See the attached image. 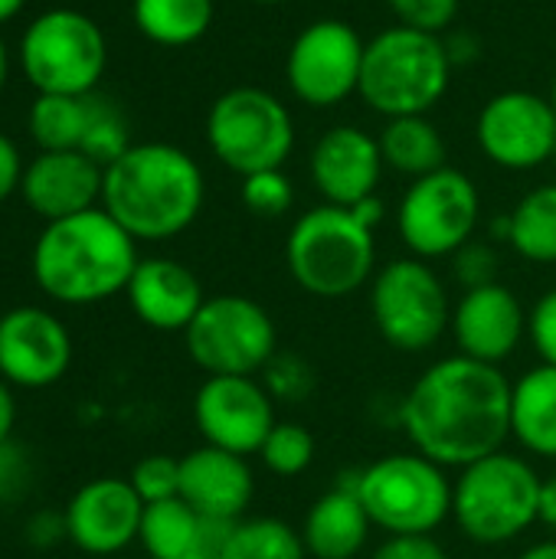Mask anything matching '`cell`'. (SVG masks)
<instances>
[{"instance_id":"obj_43","label":"cell","mask_w":556,"mask_h":559,"mask_svg":"<svg viewBox=\"0 0 556 559\" xmlns=\"http://www.w3.org/2000/svg\"><path fill=\"white\" fill-rule=\"evenodd\" d=\"M537 524H544L547 531L556 534V475L544 478V485H541V514H537Z\"/></svg>"},{"instance_id":"obj_45","label":"cell","mask_w":556,"mask_h":559,"mask_svg":"<svg viewBox=\"0 0 556 559\" xmlns=\"http://www.w3.org/2000/svg\"><path fill=\"white\" fill-rule=\"evenodd\" d=\"M518 559H556V540H544V544H534L528 547Z\"/></svg>"},{"instance_id":"obj_22","label":"cell","mask_w":556,"mask_h":559,"mask_svg":"<svg viewBox=\"0 0 556 559\" xmlns=\"http://www.w3.org/2000/svg\"><path fill=\"white\" fill-rule=\"evenodd\" d=\"M131 311L154 331H187L206 295L200 278L174 259H141L128 288Z\"/></svg>"},{"instance_id":"obj_17","label":"cell","mask_w":556,"mask_h":559,"mask_svg":"<svg viewBox=\"0 0 556 559\" xmlns=\"http://www.w3.org/2000/svg\"><path fill=\"white\" fill-rule=\"evenodd\" d=\"M383 167L380 141L357 124L328 128L308 154L311 183L331 206H357L374 197Z\"/></svg>"},{"instance_id":"obj_14","label":"cell","mask_w":556,"mask_h":559,"mask_svg":"<svg viewBox=\"0 0 556 559\" xmlns=\"http://www.w3.org/2000/svg\"><path fill=\"white\" fill-rule=\"evenodd\" d=\"M482 154L505 170H534L554 160L556 111L551 98L524 88L498 92L475 121Z\"/></svg>"},{"instance_id":"obj_27","label":"cell","mask_w":556,"mask_h":559,"mask_svg":"<svg viewBox=\"0 0 556 559\" xmlns=\"http://www.w3.org/2000/svg\"><path fill=\"white\" fill-rule=\"evenodd\" d=\"M213 0H134V26L157 46H190L213 26Z\"/></svg>"},{"instance_id":"obj_47","label":"cell","mask_w":556,"mask_h":559,"mask_svg":"<svg viewBox=\"0 0 556 559\" xmlns=\"http://www.w3.org/2000/svg\"><path fill=\"white\" fill-rule=\"evenodd\" d=\"M7 72H10V56H7L3 39H0V88H3V82H7Z\"/></svg>"},{"instance_id":"obj_9","label":"cell","mask_w":556,"mask_h":559,"mask_svg":"<svg viewBox=\"0 0 556 559\" xmlns=\"http://www.w3.org/2000/svg\"><path fill=\"white\" fill-rule=\"evenodd\" d=\"M108 62L102 26L79 10L36 16L20 43V66L39 95H92Z\"/></svg>"},{"instance_id":"obj_32","label":"cell","mask_w":556,"mask_h":559,"mask_svg":"<svg viewBox=\"0 0 556 559\" xmlns=\"http://www.w3.org/2000/svg\"><path fill=\"white\" fill-rule=\"evenodd\" d=\"M246 210L259 219H279L292 210L295 203V187L285 177V170H259L242 177V190H239Z\"/></svg>"},{"instance_id":"obj_3","label":"cell","mask_w":556,"mask_h":559,"mask_svg":"<svg viewBox=\"0 0 556 559\" xmlns=\"http://www.w3.org/2000/svg\"><path fill=\"white\" fill-rule=\"evenodd\" d=\"M134 242L105 206L46 223L33 249V278L62 305L105 301L128 288L141 262Z\"/></svg>"},{"instance_id":"obj_42","label":"cell","mask_w":556,"mask_h":559,"mask_svg":"<svg viewBox=\"0 0 556 559\" xmlns=\"http://www.w3.org/2000/svg\"><path fill=\"white\" fill-rule=\"evenodd\" d=\"M347 210H354V216L364 223V226H370L374 233H377V226L383 223V216H387V206H383V200L374 193V197H367V200H360L357 206H347Z\"/></svg>"},{"instance_id":"obj_6","label":"cell","mask_w":556,"mask_h":559,"mask_svg":"<svg viewBox=\"0 0 556 559\" xmlns=\"http://www.w3.org/2000/svg\"><path fill=\"white\" fill-rule=\"evenodd\" d=\"M541 485L544 478L524 459L495 452L459 472L452 485V521L482 547L511 544L537 524Z\"/></svg>"},{"instance_id":"obj_4","label":"cell","mask_w":556,"mask_h":559,"mask_svg":"<svg viewBox=\"0 0 556 559\" xmlns=\"http://www.w3.org/2000/svg\"><path fill=\"white\" fill-rule=\"evenodd\" d=\"M449 82L446 39L397 23L367 43L357 95L383 118L429 115L449 92Z\"/></svg>"},{"instance_id":"obj_8","label":"cell","mask_w":556,"mask_h":559,"mask_svg":"<svg viewBox=\"0 0 556 559\" xmlns=\"http://www.w3.org/2000/svg\"><path fill=\"white\" fill-rule=\"evenodd\" d=\"M206 144L239 177L279 170L295 147V118L279 95L259 85H236L210 105Z\"/></svg>"},{"instance_id":"obj_39","label":"cell","mask_w":556,"mask_h":559,"mask_svg":"<svg viewBox=\"0 0 556 559\" xmlns=\"http://www.w3.org/2000/svg\"><path fill=\"white\" fill-rule=\"evenodd\" d=\"M370 559H449L433 537H387Z\"/></svg>"},{"instance_id":"obj_46","label":"cell","mask_w":556,"mask_h":559,"mask_svg":"<svg viewBox=\"0 0 556 559\" xmlns=\"http://www.w3.org/2000/svg\"><path fill=\"white\" fill-rule=\"evenodd\" d=\"M23 3H26V0H0V23L13 20V16L23 10Z\"/></svg>"},{"instance_id":"obj_38","label":"cell","mask_w":556,"mask_h":559,"mask_svg":"<svg viewBox=\"0 0 556 559\" xmlns=\"http://www.w3.org/2000/svg\"><path fill=\"white\" fill-rule=\"evenodd\" d=\"M528 337L541 354V364L556 367V288L544 292L528 314Z\"/></svg>"},{"instance_id":"obj_16","label":"cell","mask_w":556,"mask_h":559,"mask_svg":"<svg viewBox=\"0 0 556 559\" xmlns=\"http://www.w3.org/2000/svg\"><path fill=\"white\" fill-rule=\"evenodd\" d=\"M72 337L62 321L43 308H13L0 318V377L10 386L39 390L66 377Z\"/></svg>"},{"instance_id":"obj_50","label":"cell","mask_w":556,"mask_h":559,"mask_svg":"<svg viewBox=\"0 0 556 559\" xmlns=\"http://www.w3.org/2000/svg\"><path fill=\"white\" fill-rule=\"evenodd\" d=\"M554 164H556V151H554Z\"/></svg>"},{"instance_id":"obj_10","label":"cell","mask_w":556,"mask_h":559,"mask_svg":"<svg viewBox=\"0 0 556 559\" xmlns=\"http://www.w3.org/2000/svg\"><path fill=\"white\" fill-rule=\"evenodd\" d=\"M370 314L380 337L403 354L436 347L452 324L442 278L416 255L393 259L370 278Z\"/></svg>"},{"instance_id":"obj_12","label":"cell","mask_w":556,"mask_h":559,"mask_svg":"<svg viewBox=\"0 0 556 559\" xmlns=\"http://www.w3.org/2000/svg\"><path fill=\"white\" fill-rule=\"evenodd\" d=\"M482 197L475 180L459 167H442L410 183L397 210V229L416 259L456 255L475 239Z\"/></svg>"},{"instance_id":"obj_34","label":"cell","mask_w":556,"mask_h":559,"mask_svg":"<svg viewBox=\"0 0 556 559\" xmlns=\"http://www.w3.org/2000/svg\"><path fill=\"white\" fill-rule=\"evenodd\" d=\"M131 488L138 491V498L144 504H157V501H170L180 498V459L170 455H147L134 465L131 472Z\"/></svg>"},{"instance_id":"obj_35","label":"cell","mask_w":556,"mask_h":559,"mask_svg":"<svg viewBox=\"0 0 556 559\" xmlns=\"http://www.w3.org/2000/svg\"><path fill=\"white\" fill-rule=\"evenodd\" d=\"M128 147H131V141H128V128H125L121 111H118L108 98H102L98 118H95V124H92L85 144H82V154H88L95 164L108 167V164H115Z\"/></svg>"},{"instance_id":"obj_41","label":"cell","mask_w":556,"mask_h":559,"mask_svg":"<svg viewBox=\"0 0 556 559\" xmlns=\"http://www.w3.org/2000/svg\"><path fill=\"white\" fill-rule=\"evenodd\" d=\"M23 183V160H20V151L16 144L0 134V203Z\"/></svg>"},{"instance_id":"obj_5","label":"cell","mask_w":556,"mask_h":559,"mask_svg":"<svg viewBox=\"0 0 556 559\" xmlns=\"http://www.w3.org/2000/svg\"><path fill=\"white\" fill-rule=\"evenodd\" d=\"M285 262L295 285L315 298L354 295L377 275L374 229L354 210L321 203L295 219L285 239Z\"/></svg>"},{"instance_id":"obj_26","label":"cell","mask_w":556,"mask_h":559,"mask_svg":"<svg viewBox=\"0 0 556 559\" xmlns=\"http://www.w3.org/2000/svg\"><path fill=\"white\" fill-rule=\"evenodd\" d=\"M102 98L95 95H36L29 108V134L43 151H82Z\"/></svg>"},{"instance_id":"obj_2","label":"cell","mask_w":556,"mask_h":559,"mask_svg":"<svg viewBox=\"0 0 556 559\" xmlns=\"http://www.w3.org/2000/svg\"><path fill=\"white\" fill-rule=\"evenodd\" d=\"M203 197V170L177 144H131L105 167L102 206L134 239L161 242L180 236L200 216Z\"/></svg>"},{"instance_id":"obj_40","label":"cell","mask_w":556,"mask_h":559,"mask_svg":"<svg viewBox=\"0 0 556 559\" xmlns=\"http://www.w3.org/2000/svg\"><path fill=\"white\" fill-rule=\"evenodd\" d=\"M233 524L229 521H210V518H203V531H200L193 550L184 559H223V547H226V537H229Z\"/></svg>"},{"instance_id":"obj_19","label":"cell","mask_w":556,"mask_h":559,"mask_svg":"<svg viewBox=\"0 0 556 559\" xmlns=\"http://www.w3.org/2000/svg\"><path fill=\"white\" fill-rule=\"evenodd\" d=\"M449 328L462 357L498 367L521 347L528 334V311L508 285L495 282L469 288L452 308Z\"/></svg>"},{"instance_id":"obj_37","label":"cell","mask_w":556,"mask_h":559,"mask_svg":"<svg viewBox=\"0 0 556 559\" xmlns=\"http://www.w3.org/2000/svg\"><path fill=\"white\" fill-rule=\"evenodd\" d=\"M456 278L469 288H482V285H495L498 282V269H501V255L495 252L492 242H465L456 255Z\"/></svg>"},{"instance_id":"obj_44","label":"cell","mask_w":556,"mask_h":559,"mask_svg":"<svg viewBox=\"0 0 556 559\" xmlns=\"http://www.w3.org/2000/svg\"><path fill=\"white\" fill-rule=\"evenodd\" d=\"M13 423H16V403H13L7 380H0V449L7 445V439L13 432Z\"/></svg>"},{"instance_id":"obj_31","label":"cell","mask_w":556,"mask_h":559,"mask_svg":"<svg viewBox=\"0 0 556 559\" xmlns=\"http://www.w3.org/2000/svg\"><path fill=\"white\" fill-rule=\"evenodd\" d=\"M259 459L279 478H298L315 462V436L301 423H275Z\"/></svg>"},{"instance_id":"obj_28","label":"cell","mask_w":556,"mask_h":559,"mask_svg":"<svg viewBox=\"0 0 556 559\" xmlns=\"http://www.w3.org/2000/svg\"><path fill=\"white\" fill-rule=\"evenodd\" d=\"M511 233L508 246L537 265L556 262V183H541L528 190L518 206L508 213Z\"/></svg>"},{"instance_id":"obj_48","label":"cell","mask_w":556,"mask_h":559,"mask_svg":"<svg viewBox=\"0 0 556 559\" xmlns=\"http://www.w3.org/2000/svg\"><path fill=\"white\" fill-rule=\"evenodd\" d=\"M547 98H551V105H554V111H556V75H554V85H551V95H547Z\"/></svg>"},{"instance_id":"obj_33","label":"cell","mask_w":556,"mask_h":559,"mask_svg":"<svg viewBox=\"0 0 556 559\" xmlns=\"http://www.w3.org/2000/svg\"><path fill=\"white\" fill-rule=\"evenodd\" d=\"M262 386L272 400L282 403H301L315 390V373L298 354H275L262 370Z\"/></svg>"},{"instance_id":"obj_7","label":"cell","mask_w":556,"mask_h":559,"mask_svg":"<svg viewBox=\"0 0 556 559\" xmlns=\"http://www.w3.org/2000/svg\"><path fill=\"white\" fill-rule=\"evenodd\" d=\"M357 498L374 527L390 537H433L452 514L446 468L419 452H397L354 472Z\"/></svg>"},{"instance_id":"obj_23","label":"cell","mask_w":556,"mask_h":559,"mask_svg":"<svg viewBox=\"0 0 556 559\" xmlns=\"http://www.w3.org/2000/svg\"><path fill=\"white\" fill-rule=\"evenodd\" d=\"M370 527L374 524L357 498L354 475H347V478H341L338 488H331L308 508L301 540H305L308 557L354 559L367 547Z\"/></svg>"},{"instance_id":"obj_24","label":"cell","mask_w":556,"mask_h":559,"mask_svg":"<svg viewBox=\"0 0 556 559\" xmlns=\"http://www.w3.org/2000/svg\"><path fill=\"white\" fill-rule=\"evenodd\" d=\"M511 436L531 455L556 459V367L551 364L511 383Z\"/></svg>"},{"instance_id":"obj_1","label":"cell","mask_w":556,"mask_h":559,"mask_svg":"<svg viewBox=\"0 0 556 559\" xmlns=\"http://www.w3.org/2000/svg\"><path fill=\"white\" fill-rule=\"evenodd\" d=\"M400 423L419 455L462 472L508 442L511 383L492 364L462 354L446 357L410 386Z\"/></svg>"},{"instance_id":"obj_15","label":"cell","mask_w":556,"mask_h":559,"mask_svg":"<svg viewBox=\"0 0 556 559\" xmlns=\"http://www.w3.org/2000/svg\"><path fill=\"white\" fill-rule=\"evenodd\" d=\"M275 400L256 377H206L193 396V423L206 445L259 455L275 429Z\"/></svg>"},{"instance_id":"obj_36","label":"cell","mask_w":556,"mask_h":559,"mask_svg":"<svg viewBox=\"0 0 556 559\" xmlns=\"http://www.w3.org/2000/svg\"><path fill=\"white\" fill-rule=\"evenodd\" d=\"M387 7L403 26L442 36L456 23L462 0H387Z\"/></svg>"},{"instance_id":"obj_29","label":"cell","mask_w":556,"mask_h":559,"mask_svg":"<svg viewBox=\"0 0 556 559\" xmlns=\"http://www.w3.org/2000/svg\"><path fill=\"white\" fill-rule=\"evenodd\" d=\"M200 531H203V518L184 498H170V501L144 504L138 540L151 559H184L193 550Z\"/></svg>"},{"instance_id":"obj_25","label":"cell","mask_w":556,"mask_h":559,"mask_svg":"<svg viewBox=\"0 0 556 559\" xmlns=\"http://www.w3.org/2000/svg\"><path fill=\"white\" fill-rule=\"evenodd\" d=\"M377 141H380L383 164L403 177L419 180L446 167V141L429 115L387 118Z\"/></svg>"},{"instance_id":"obj_20","label":"cell","mask_w":556,"mask_h":559,"mask_svg":"<svg viewBox=\"0 0 556 559\" xmlns=\"http://www.w3.org/2000/svg\"><path fill=\"white\" fill-rule=\"evenodd\" d=\"M105 187V167L82 151H43L26 170L20 193L26 206L56 223L85 210H95Z\"/></svg>"},{"instance_id":"obj_21","label":"cell","mask_w":556,"mask_h":559,"mask_svg":"<svg viewBox=\"0 0 556 559\" xmlns=\"http://www.w3.org/2000/svg\"><path fill=\"white\" fill-rule=\"evenodd\" d=\"M256 481L242 455L203 445L180 459V498L210 521H242Z\"/></svg>"},{"instance_id":"obj_30","label":"cell","mask_w":556,"mask_h":559,"mask_svg":"<svg viewBox=\"0 0 556 559\" xmlns=\"http://www.w3.org/2000/svg\"><path fill=\"white\" fill-rule=\"evenodd\" d=\"M305 540L279 518H242L233 524L223 559H305Z\"/></svg>"},{"instance_id":"obj_11","label":"cell","mask_w":556,"mask_h":559,"mask_svg":"<svg viewBox=\"0 0 556 559\" xmlns=\"http://www.w3.org/2000/svg\"><path fill=\"white\" fill-rule=\"evenodd\" d=\"M190 360L210 377H259L279 354L272 314L246 295H213L184 331Z\"/></svg>"},{"instance_id":"obj_18","label":"cell","mask_w":556,"mask_h":559,"mask_svg":"<svg viewBox=\"0 0 556 559\" xmlns=\"http://www.w3.org/2000/svg\"><path fill=\"white\" fill-rule=\"evenodd\" d=\"M144 501L121 478H95L82 485L66 508V537L95 557H108L138 540Z\"/></svg>"},{"instance_id":"obj_49","label":"cell","mask_w":556,"mask_h":559,"mask_svg":"<svg viewBox=\"0 0 556 559\" xmlns=\"http://www.w3.org/2000/svg\"><path fill=\"white\" fill-rule=\"evenodd\" d=\"M256 3H269V7H275V3H285V0H256Z\"/></svg>"},{"instance_id":"obj_13","label":"cell","mask_w":556,"mask_h":559,"mask_svg":"<svg viewBox=\"0 0 556 559\" xmlns=\"http://www.w3.org/2000/svg\"><path fill=\"white\" fill-rule=\"evenodd\" d=\"M367 43L338 16L311 20L288 46L285 79L298 102L308 108H338L360 92Z\"/></svg>"}]
</instances>
